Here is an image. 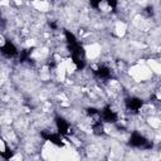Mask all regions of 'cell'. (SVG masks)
<instances>
[{"label":"cell","mask_w":161,"mask_h":161,"mask_svg":"<svg viewBox=\"0 0 161 161\" xmlns=\"http://www.w3.org/2000/svg\"><path fill=\"white\" fill-rule=\"evenodd\" d=\"M113 34L117 38H123L127 34V24L125 21H121V20L116 21V24L113 26Z\"/></svg>","instance_id":"1"}]
</instances>
